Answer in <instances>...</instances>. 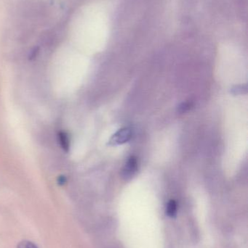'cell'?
I'll return each instance as SVG.
<instances>
[{
	"label": "cell",
	"mask_w": 248,
	"mask_h": 248,
	"mask_svg": "<svg viewBox=\"0 0 248 248\" xmlns=\"http://www.w3.org/2000/svg\"><path fill=\"white\" fill-rule=\"evenodd\" d=\"M132 137V131L129 127L120 128L111 137L109 141L110 146L120 145L125 144L131 140Z\"/></svg>",
	"instance_id": "cell-1"
},
{
	"label": "cell",
	"mask_w": 248,
	"mask_h": 248,
	"mask_svg": "<svg viewBox=\"0 0 248 248\" xmlns=\"http://www.w3.org/2000/svg\"><path fill=\"white\" fill-rule=\"evenodd\" d=\"M138 170V160L135 156H131L128 158L123 170H122V177L125 179H130L132 177Z\"/></svg>",
	"instance_id": "cell-2"
},
{
	"label": "cell",
	"mask_w": 248,
	"mask_h": 248,
	"mask_svg": "<svg viewBox=\"0 0 248 248\" xmlns=\"http://www.w3.org/2000/svg\"><path fill=\"white\" fill-rule=\"evenodd\" d=\"M177 202L173 200L169 201L167 205V208H166V213H167V215L170 217H175L176 215V213H177Z\"/></svg>",
	"instance_id": "cell-3"
},
{
	"label": "cell",
	"mask_w": 248,
	"mask_h": 248,
	"mask_svg": "<svg viewBox=\"0 0 248 248\" xmlns=\"http://www.w3.org/2000/svg\"><path fill=\"white\" fill-rule=\"evenodd\" d=\"M231 93L234 95H238V94H243L247 93V86L246 84L244 85H237L233 87L231 90Z\"/></svg>",
	"instance_id": "cell-4"
},
{
	"label": "cell",
	"mask_w": 248,
	"mask_h": 248,
	"mask_svg": "<svg viewBox=\"0 0 248 248\" xmlns=\"http://www.w3.org/2000/svg\"><path fill=\"white\" fill-rule=\"evenodd\" d=\"M192 106H193V104H192V102H186V103H183L179 106L178 110L181 113H186L192 108Z\"/></svg>",
	"instance_id": "cell-5"
},
{
	"label": "cell",
	"mask_w": 248,
	"mask_h": 248,
	"mask_svg": "<svg viewBox=\"0 0 248 248\" xmlns=\"http://www.w3.org/2000/svg\"><path fill=\"white\" fill-rule=\"evenodd\" d=\"M17 248H38L36 245L33 244L32 242L24 240L20 242L17 246Z\"/></svg>",
	"instance_id": "cell-6"
}]
</instances>
